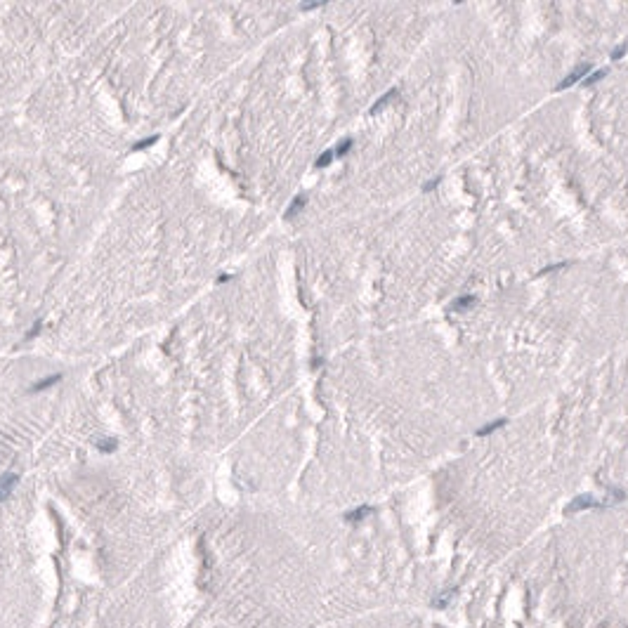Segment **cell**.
<instances>
[{
  "instance_id": "6da1fadb",
  "label": "cell",
  "mask_w": 628,
  "mask_h": 628,
  "mask_svg": "<svg viewBox=\"0 0 628 628\" xmlns=\"http://www.w3.org/2000/svg\"><path fill=\"white\" fill-rule=\"evenodd\" d=\"M588 73H591V64H579V66H574V69L555 85V92H562V90H569L571 85L583 83V78H586Z\"/></svg>"
},
{
  "instance_id": "9c48e42d",
  "label": "cell",
  "mask_w": 628,
  "mask_h": 628,
  "mask_svg": "<svg viewBox=\"0 0 628 628\" xmlns=\"http://www.w3.org/2000/svg\"><path fill=\"white\" fill-rule=\"evenodd\" d=\"M473 302H475V296H461V298H456V300H453L451 309H453V312H456V309H468Z\"/></svg>"
},
{
  "instance_id": "2e32d148",
  "label": "cell",
  "mask_w": 628,
  "mask_h": 628,
  "mask_svg": "<svg viewBox=\"0 0 628 628\" xmlns=\"http://www.w3.org/2000/svg\"><path fill=\"white\" fill-rule=\"evenodd\" d=\"M624 52H626V45H619V48L612 52V60H621V55H624Z\"/></svg>"
},
{
  "instance_id": "8992f818",
  "label": "cell",
  "mask_w": 628,
  "mask_h": 628,
  "mask_svg": "<svg viewBox=\"0 0 628 628\" xmlns=\"http://www.w3.org/2000/svg\"><path fill=\"white\" fill-rule=\"evenodd\" d=\"M394 97H397V90H394V88H392L390 92H385V95L380 97L378 102H376V104H373V107H371V114H378L380 109H383V107H388V104H390V102H392V99H394Z\"/></svg>"
},
{
  "instance_id": "277c9868",
  "label": "cell",
  "mask_w": 628,
  "mask_h": 628,
  "mask_svg": "<svg viewBox=\"0 0 628 628\" xmlns=\"http://www.w3.org/2000/svg\"><path fill=\"white\" fill-rule=\"evenodd\" d=\"M503 425H508V418H498V420H491V423H486V425L477 427V430H475V435H477V437H486V435H491V432L501 430Z\"/></svg>"
},
{
  "instance_id": "7a4b0ae2",
  "label": "cell",
  "mask_w": 628,
  "mask_h": 628,
  "mask_svg": "<svg viewBox=\"0 0 628 628\" xmlns=\"http://www.w3.org/2000/svg\"><path fill=\"white\" fill-rule=\"evenodd\" d=\"M604 503L602 501H598V498L588 496V494H583V496H576L571 503H567V512H579V510H591V508H602Z\"/></svg>"
},
{
  "instance_id": "5bb4252c",
  "label": "cell",
  "mask_w": 628,
  "mask_h": 628,
  "mask_svg": "<svg viewBox=\"0 0 628 628\" xmlns=\"http://www.w3.org/2000/svg\"><path fill=\"white\" fill-rule=\"evenodd\" d=\"M97 449H99V451H114V449H116V442H114V439H104V442H99V444H97Z\"/></svg>"
},
{
  "instance_id": "4fadbf2b",
  "label": "cell",
  "mask_w": 628,
  "mask_h": 628,
  "mask_svg": "<svg viewBox=\"0 0 628 628\" xmlns=\"http://www.w3.org/2000/svg\"><path fill=\"white\" fill-rule=\"evenodd\" d=\"M156 140H158V137H147V140H142V142L132 144V151H142V149H147V147L156 144Z\"/></svg>"
},
{
  "instance_id": "52a82bcc",
  "label": "cell",
  "mask_w": 628,
  "mask_h": 628,
  "mask_svg": "<svg viewBox=\"0 0 628 628\" xmlns=\"http://www.w3.org/2000/svg\"><path fill=\"white\" fill-rule=\"evenodd\" d=\"M60 373H55V376H45V378L40 380V383H33L31 385V392H40V390H45V388H50V385H55V383H60Z\"/></svg>"
},
{
  "instance_id": "5b68a950",
  "label": "cell",
  "mask_w": 628,
  "mask_h": 628,
  "mask_svg": "<svg viewBox=\"0 0 628 628\" xmlns=\"http://www.w3.org/2000/svg\"><path fill=\"white\" fill-rule=\"evenodd\" d=\"M305 203H307V196H305V194H298L296 199L291 201V206H288V210H286L284 217H286V220H293V217L302 210V206H305Z\"/></svg>"
},
{
  "instance_id": "7c38bea8",
  "label": "cell",
  "mask_w": 628,
  "mask_h": 628,
  "mask_svg": "<svg viewBox=\"0 0 628 628\" xmlns=\"http://www.w3.org/2000/svg\"><path fill=\"white\" fill-rule=\"evenodd\" d=\"M604 76H607V69H598V71H593V73H588L586 78H583V85H595L598 81H602Z\"/></svg>"
},
{
  "instance_id": "3957f363",
  "label": "cell",
  "mask_w": 628,
  "mask_h": 628,
  "mask_svg": "<svg viewBox=\"0 0 628 628\" xmlns=\"http://www.w3.org/2000/svg\"><path fill=\"white\" fill-rule=\"evenodd\" d=\"M17 479H19L17 473H7V475H2V477H0V501H5V498L12 494Z\"/></svg>"
},
{
  "instance_id": "ba28073f",
  "label": "cell",
  "mask_w": 628,
  "mask_h": 628,
  "mask_svg": "<svg viewBox=\"0 0 628 628\" xmlns=\"http://www.w3.org/2000/svg\"><path fill=\"white\" fill-rule=\"evenodd\" d=\"M333 158H335L333 149H326V151H324V154H321L319 158L314 161V168H319V170H321V168H329V166L333 163Z\"/></svg>"
},
{
  "instance_id": "9a60e30c",
  "label": "cell",
  "mask_w": 628,
  "mask_h": 628,
  "mask_svg": "<svg viewBox=\"0 0 628 628\" xmlns=\"http://www.w3.org/2000/svg\"><path fill=\"white\" fill-rule=\"evenodd\" d=\"M439 182H442V178H432L430 182H425V184H423V191H432V189H435V187L439 184Z\"/></svg>"
},
{
  "instance_id": "8fae6325",
  "label": "cell",
  "mask_w": 628,
  "mask_h": 628,
  "mask_svg": "<svg viewBox=\"0 0 628 628\" xmlns=\"http://www.w3.org/2000/svg\"><path fill=\"white\" fill-rule=\"evenodd\" d=\"M368 512H371V508L364 506V508H357V510H352V512H347V515H345V520H347V522H357V520H361V517H366Z\"/></svg>"
},
{
  "instance_id": "30bf717a",
  "label": "cell",
  "mask_w": 628,
  "mask_h": 628,
  "mask_svg": "<svg viewBox=\"0 0 628 628\" xmlns=\"http://www.w3.org/2000/svg\"><path fill=\"white\" fill-rule=\"evenodd\" d=\"M352 144H355V140H352V137H345V140H340V144L333 149V154H335V156H345L347 151H350V149H352Z\"/></svg>"
}]
</instances>
